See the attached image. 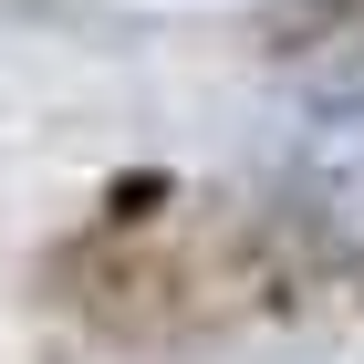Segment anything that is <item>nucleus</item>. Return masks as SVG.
Wrapping results in <instances>:
<instances>
[{"mask_svg":"<svg viewBox=\"0 0 364 364\" xmlns=\"http://www.w3.org/2000/svg\"><path fill=\"white\" fill-rule=\"evenodd\" d=\"M364 42V0H260V53L302 63V53H343Z\"/></svg>","mask_w":364,"mask_h":364,"instance_id":"f257e3e1","label":"nucleus"}]
</instances>
